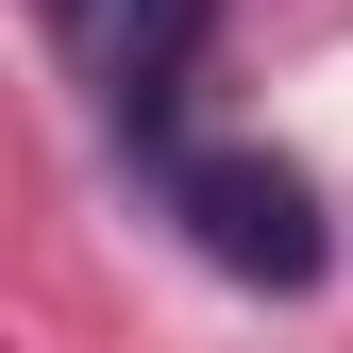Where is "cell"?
Listing matches in <instances>:
<instances>
[{
    "mask_svg": "<svg viewBox=\"0 0 353 353\" xmlns=\"http://www.w3.org/2000/svg\"><path fill=\"white\" fill-rule=\"evenodd\" d=\"M202 17H219V0H51V34H68V68L101 84V101L135 118V135L168 118V84L202 68Z\"/></svg>",
    "mask_w": 353,
    "mask_h": 353,
    "instance_id": "7a4b0ae2",
    "label": "cell"
},
{
    "mask_svg": "<svg viewBox=\"0 0 353 353\" xmlns=\"http://www.w3.org/2000/svg\"><path fill=\"white\" fill-rule=\"evenodd\" d=\"M168 219H185L236 286H320V202H303V168H270V152H168Z\"/></svg>",
    "mask_w": 353,
    "mask_h": 353,
    "instance_id": "6da1fadb",
    "label": "cell"
}]
</instances>
